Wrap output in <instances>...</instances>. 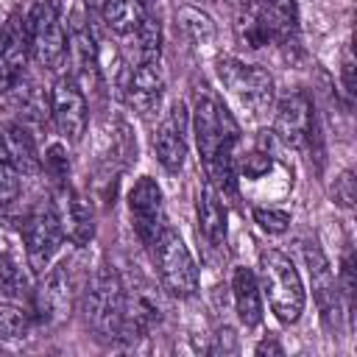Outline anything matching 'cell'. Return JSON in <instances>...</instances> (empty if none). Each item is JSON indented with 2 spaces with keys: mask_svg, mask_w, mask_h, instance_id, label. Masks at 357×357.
<instances>
[{
  "mask_svg": "<svg viewBox=\"0 0 357 357\" xmlns=\"http://www.w3.org/2000/svg\"><path fill=\"white\" fill-rule=\"evenodd\" d=\"M257 282L282 324H296L301 318L304 304H307V290H304V282H301L296 265L290 262V257H284L276 248L259 251V279Z\"/></svg>",
  "mask_w": 357,
  "mask_h": 357,
  "instance_id": "obj_1",
  "label": "cell"
},
{
  "mask_svg": "<svg viewBox=\"0 0 357 357\" xmlns=\"http://www.w3.org/2000/svg\"><path fill=\"white\" fill-rule=\"evenodd\" d=\"M192 131H195V145H198V153H201L204 165H209L220 153L234 151V145L240 139V128H237L234 117L206 89L195 92V100H192Z\"/></svg>",
  "mask_w": 357,
  "mask_h": 357,
  "instance_id": "obj_2",
  "label": "cell"
},
{
  "mask_svg": "<svg viewBox=\"0 0 357 357\" xmlns=\"http://www.w3.org/2000/svg\"><path fill=\"white\" fill-rule=\"evenodd\" d=\"M123 310H126V287L120 276L109 268L98 271L84 293V315H86L89 329L106 340L120 337Z\"/></svg>",
  "mask_w": 357,
  "mask_h": 357,
  "instance_id": "obj_3",
  "label": "cell"
},
{
  "mask_svg": "<svg viewBox=\"0 0 357 357\" xmlns=\"http://www.w3.org/2000/svg\"><path fill=\"white\" fill-rule=\"evenodd\" d=\"M151 257H153L159 282L170 296H176V298L195 296V290H198V268H195V259H192V254L184 245L178 231L165 226L162 234L151 243Z\"/></svg>",
  "mask_w": 357,
  "mask_h": 357,
  "instance_id": "obj_4",
  "label": "cell"
},
{
  "mask_svg": "<svg viewBox=\"0 0 357 357\" xmlns=\"http://www.w3.org/2000/svg\"><path fill=\"white\" fill-rule=\"evenodd\" d=\"M20 234H22V248H25V259H28L31 271L42 273L67 237L59 206L53 201H39L22 218Z\"/></svg>",
  "mask_w": 357,
  "mask_h": 357,
  "instance_id": "obj_5",
  "label": "cell"
},
{
  "mask_svg": "<svg viewBox=\"0 0 357 357\" xmlns=\"http://www.w3.org/2000/svg\"><path fill=\"white\" fill-rule=\"evenodd\" d=\"M22 22L33 61L45 70H59L67 59V31L59 20L53 0H33Z\"/></svg>",
  "mask_w": 357,
  "mask_h": 357,
  "instance_id": "obj_6",
  "label": "cell"
},
{
  "mask_svg": "<svg viewBox=\"0 0 357 357\" xmlns=\"http://www.w3.org/2000/svg\"><path fill=\"white\" fill-rule=\"evenodd\" d=\"M218 78L223 89L254 117H262L273 106V78L259 64H245L226 56L218 61Z\"/></svg>",
  "mask_w": 357,
  "mask_h": 357,
  "instance_id": "obj_7",
  "label": "cell"
},
{
  "mask_svg": "<svg viewBox=\"0 0 357 357\" xmlns=\"http://www.w3.org/2000/svg\"><path fill=\"white\" fill-rule=\"evenodd\" d=\"M67 56L73 64L70 75L78 81L84 95L98 89L100 86V47L95 42L84 3H78L67 17Z\"/></svg>",
  "mask_w": 357,
  "mask_h": 357,
  "instance_id": "obj_8",
  "label": "cell"
},
{
  "mask_svg": "<svg viewBox=\"0 0 357 357\" xmlns=\"http://www.w3.org/2000/svg\"><path fill=\"white\" fill-rule=\"evenodd\" d=\"M31 304H33V318L39 324H47V326H56L70 315V310H73V282H70L67 262H59L53 268L47 265L42 271V282L33 287Z\"/></svg>",
  "mask_w": 357,
  "mask_h": 357,
  "instance_id": "obj_9",
  "label": "cell"
},
{
  "mask_svg": "<svg viewBox=\"0 0 357 357\" xmlns=\"http://www.w3.org/2000/svg\"><path fill=\"white\" fill-rule=\"evenodd\" d=\"M50 117L56 131L67 139V142H78L86 131L89 123V106H86V95L78 86V81L73 75H59L53 89H50Z\"/></svg>",
  "mask_w": 357,
  "mask_h": 357,
  "instance_id": "obj_10",
  "label": "cell"
},
{
  "mask_svg": "<svg viewBox=\"0 0 357 357\" xmlns=\"http://www.w3.org/2000/svg\"><path fill=\"white\" fill-rule=\"evenodd\" d=\"M128 212L134 220L137 237L151 248V243L162 234L165 229V204H162V190L151 176H142L134 181L128 190Z\"/></svg>",
  "mask_w": 357,
  "mask_h": 357,
  "instance_id": "obj_11",
  "label": "cell"
},
{
  "mask_svg": "<svg viewBox=\"0 0 357 357\" xmlns=\"http://www.w3.org/2000/svg\"><path fill=\"white\" fill-rule=\"evenodd\" d=\"M273 134L287 145V148H310L315 137V114L312 103L304 92H290L287 98L279 100L276 117H273Z\"/></svg>",
  "mask_w": 357,
  "mask_h": 357,
  "instance_id": "obj_12",
  "label": "cell"
},
{
  "mask_svg": "<svg viewBox=\"0 0 357 357\" xmlns=\"http://www.w3.org/2000/svg\"><path fill=\"white\" fill-rule=\"evenodd\" d=\"M187 126H190V114L187 106L181 100H176L170 106V112L165 114V120L159 123L156 134H153V153L159 159V165L167 173H178L187 156Z\"/></svg>",
  "mask_w": 357,
  "mask_h": 357,
  "instance_id": "obj_13",
  "label": "cell"
},
{
  "mask_svg": "<svg viewBox=\"0 0 357 357\" xmlns=\"http://www.w3.org/2000/svg\"><path fill=\"white\" fill-rule=\"evenodd\" d=\"M162 318H165L162 296L148 282H139V284L126 290V310H123L120 337H145L153 326L162 324Z\"/></svg>",
  "mask_w": 357,
  "mask_h": 357,
  "instance_id": "obj_14",
  "label": "cell"
},
{
  "mask_svg": "<svg viewBox=\"0 0 357 357\" xmlns=\"http://www.w3.org/2000/svg\"><path fill=\"white\" fill-rule=\"evenodd\" d=\"M304 262H307V273L312 282V296L318 301V310L324 315V324L329 329H337V318H340V290L335 282V273L329 268V259L324 257V251L312 243L304 245Z\"/></svg>",
  "mask_w": 357,
  "mask_h": 357,
  "instance_id": "obj_15",
  "label": "cell"
},
{
  "mask_svg": "<svg viewBox=\"0 0 357 357\" xmlns=\"http://www.w3.org/2000/svg\"><path fill=\"white\" fill-rule=\"evenodd\" d=\"M165 95V75L159 61H137L128 70V78L123 84V98L137 114H151L159 109Z\"/></svg>",
  "mask_w": 357,
  "mask_h": 357,
  "instance_id": "obj_16",
  "label": "cell"
},
{
  "mask_svg": "<svg viewBox=\"0 0 357 357\" xmlns=\"http://www.w3.org/2000/svg\"><path fill=\"white\" fill-rule=\"evenodd\" d=\"M31 50H28V33L25 22L20 17H11L0 28V95H6L25 70Z\"/></svg>",
  "mask_w": 357,
  "mask_h": 357,
  "instance_id": "obj_17",
  "label": "cell"
},
{
  "mask_svg": "<svg viewBox=\"0 0 357 357\" xmlns=\"http://www.w3.org/2000/svg\"><path fill=\"white\" fill-rule=\"evenodd\" d=\"M0 162H6L8 167H14L17 173H39L42 167V156L36 151L33 134L17 123V120H6L0 123Z\"/></svg>",
  "mask_w": 357,
  "mask_h": 357,
  "instance_id": "obj_18",
  "label": "cell"
},
{
  "mask_svg": "<svg viewBox=\"0 0 357 357\" xmlns=\"http://www.w3.org/2000/svg\"><path fill=\"white\" fill-rule=\"evenodd\" d=\"M195 215H198V234L206 240V245L223 248L226 245V206H223V195L212 187L209 178L198 190Z\"/></svg>",
  "mask_w": 357,
  "mask_h": 357,
  "instance_id": "obj_19",
  "label": "cell"
},
{
  "mask_svg": "<svg viewBox=\"0 0 357 357\" xmlns=\"http://www.w3.org/2000/svg\"><path fill=\"white\" fill-rule=\"evenodd\" d=\"M6 106L11 112V120L28 126H42L50 117V98L33 84V81H17L6 92Z\"/></svg>",
  "mask_w": 357,
  "mask_h": 357,
  "instance_id": "obj_20",
  "label": "cell"
},
{
  "mask_svg": "<svg viewBox=\"0 0 357 357\" xmlns=\"http://www.w3.org/2000/svg\"><path fill=\"white\" fill-rule=\"evenodd\" d=\"M0 290L11 301L31 298V293H33L31 265H28V259H22V254L8 240H0Z\"/></svg>",
  "mask_w": 357,
  "mask_h": 357,
  "instance_id": "obj_21",
  "label": "cell"
},
{
  "mask_svg": "<svg viewBox=\"0 0 357 357\" xmlns=\"http://www.w3.org/2000/svg\"><path fill=\"white\" fill-rule=\"evenodd\" d=\"M231 296H234V310L237 318L245 326H257L262 321V290L257 282V273L245 265H237L231 273Z\"/></svg>",
  "mask_w": 357,
  "mask_h": 357,
  "instance_id": "obj_22",
  "label": "cell"
},
{
  "mask_svg": "<svg viewBox=\"0 0 357 357\" xmlns=\"http://www.w3.org/2000/svg\"><path fill=\"white\" fill-rule=\"evenodd\" d=\"M67 204L61 212V223H64V234L75 243V245H89V240L95 237V215L89 201L75 192V190H61Z\"/></svg>",
  "mask_w": 357,
  "mask_h": 357,
  "instance_id": "obj_23",
  "label": "cell"
},
{
  "mask_svg": "<svg viewBox=\"0 0 357 357\" xmlns=\"http://www.w3.org/2000/svg\"><path fill=\"white\" fill-rule=\"evenodd\" d=\"M176 25L192 45H206L215 36V22L209 20V14H204L195 6H181L176 14Z\"/></svg>",
  "mask_w": 357,
  "mask_h": 357,
  "instance_id": "obj_24",
  "label": "cell"
},
{
  "mask_svg": "<svg viewBox=\"0 0 357 357\" xmlns=\"http://www.w3.org/2000/svg\"><path fill=\"white\" fill-rule=\"evenodd\" d=\"M31 329V312L22 310L20 301H3L0 304V340H20Z\"/></svg>",
  "mask_w": 357,
  "mask_h": 357,
  "instance_id": "obj_25",
  "label": "cell"
},
{
  "mask_svg": "<svg viewBox=\"0 0 357 357\" xmlns=\"http://www.w3.org/2000/svg\"><path fill=\"white\" fill-rule=\"evenodd\" d=\"M45 176L59 187V190H67V178H70V159H67V148L61 142H53L45 148L42 153V167Z\"/></svg>",
  "mask_w": 357,
  "mask_h": 357,
  "instance_id": "obj_26",
  "label": "cell"
},
{
  "mask_svg": "<svg viewBox=\"0 0 357 357\" xmlns=\"http://www.w3.org/2000/svg\"><path fill=\"white\" fill-rule=\"evenodd\" d=\"M254 220L259 223V229H265L268 234H282L290 226V215L282 209H254Z\"/></svg>",
  "mask_w": 357,
  "mask_h": 357,
  "instance_id": "obj_27",
  "label": "cell"
},
{
  "mask_svg": "<svg viewBox=\"0 0 357 357\" xmlns=\"http://www.w3.org/2000/svg\"><path fill=\"white\" fill-rule=\"evenodd\" d=\"M20 173L14 167H8L6 162H0V206H8L11 201L20 198Z\"/></svg>",
  "mask_w": 357,
  "mask_h": 357,
  "instance_id": "obj_28",
  "label": "cell"
},
{
  "mask_svg": "<svg viewBox=\"0 0 357 357\" xmlns=\"http://www.w3.org/2000/svg\"><path fill=\"white\" fill-rule=\"evenodd\" d=\"M332 195H335V204H340L343 209H351L354 206V176H351V170H343L335 178Z\"/></svg>",
  "mask_w": 357,
  "mask_h": 357,
  "instance_id": "obj_29",
  "label": "cell"
},
{
  "mask_svg": "<svg viewBox=\"0 0 357 357\" xmlns=\"http://www.w3.org/2000/svg\"><path fill=\"white\" fill-rule=\"evenodd\" d=\"M271 165H273V159H271L268 153L254 151V153H248V156L240 162V170H243L245 178H259V176H265V173L271 170Z\"/></svg>",
  "mask_w": 357,
  "mask_h": 357,
  "instance_id": "obj_30",
  "label": "cell"
},
{
  "mask_svg": "<svg viewBox=\"0 0 357 357\" xmlns=\"http://www.w3.org/2000/svg\"><path fill=\"white\" fill-rule=\"evenodd\" d=\"M340 78H343L346 100L351 103V98H354V61H351V53H349V50H346V59H343V73H340Z\"/></svg>",
  "mask_w": 357,
  "mask_h": 357,
  "instance_id": "obj_31",
  "label": "cell"
},
{
  "mask_svg": "<svg viewBox=\"0 0 357 357\" xmlns=\"http://www.w3.org/2000/svg\"><path fill=\"white\" fill-rule=\"evenodd\" d=\"M265 351H268V354H282V346H279L273 337H265L262 343H257V354H265Z\"/></svg>",
  "mask_w": 357,
  "mask_h": 357,
  "instance_id": "obj_32",
  "label": "cell"
}]
</instances>
